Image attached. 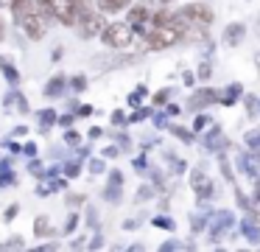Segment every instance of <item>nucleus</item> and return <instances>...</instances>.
Returning a JSON list of instances; mask_svg holds the SVG:
<instances>
[{"label": "nucleus", "instance_id": "obj_9", "mask_svg": "<svg viewBox=\"0 0 260 252\" xmlns=\"http://www.w3.org/2000/svg\"><path fill=\"white\" fill-rule=\"evenodd\" d=\"M241 34H243V25H241V22H235V25H230V28H226V37H224V42H226V45H238V39H241Z\"/></svg>", "mask_w": 260, "mask_h": 252}, {"label": "nucleus", "instance_id": "obj_6", "mask_svg": "<svg viewBox=\"0 0 260 252\" xmlns=\"http://www.w3.org/2000/svg\"><path fill=\"white\" fill-rule=\"evenodd\" d=\"M148 20H151V9L140 3V6H135V9L129 11V20H126V22H129L135 31L143 34V31H146V25H148Z\"/></svg>", "mask_w": 260, "mask_h": 252}, {"label": "nucleus", "instance_id": "obj_1", "mask_svg": "<svg viewBox=\"0 0 260 252\" xmlns=\"http://www.w3.org/2000/svg\"><path fill=\"white\" fill-rule=\"evenodd\" d=\"M101 39L109 48H129L132 39H135V28L129 22H112V25H104Z\"/></svg>", "mask_w": 260, "mask_h": 252}, {"label": "nucleus", "instance_id": "obj_14", "mask_svg": "<svg viewBox=\"0 0 260 252\" xmlns=\"http://www.w3.org/2000/svg\"><path fill=\"white\" fill-rule=\"evenodd\" d=\"M257 28H260V17H257Z\"/></svg>", "mask_w": 260, "mask_h": 252}, {"label": "nucleus", "instance_id": "obj_11", "mask_svg": "<svg viewBox=\"0 0 260 252\" xmlns=\"http://www.w3.org/2000/svg\"><path fill=\"white\" fill-rule=\"evenodd\" d=\"M59 87H62V76H56V81H51V84H48V90H45V93H48V95H51V93H59Z\"/></svg>", "mask_w": 260, "mask_h": 252}, {"label": "nucleus", "instance_id": "obj_3", "mask_svg": "<svg viewBox=\"0 0 260 252\" xmlns=\"http://www.w3.org/2000/svg\"><path fill=\"white\" fill-rule=\"evenodd\" d=\"M51 17L62 25H76L79 20V3L76 0H51Z\"/></svg>", "mask_w": 260, "mask_h": 252}, {"label": "nucleus", "instance_id": "obj_4", "mask_svg": "<svg viewBox=\"0 0 260 252\" xmlns=\"http://www.w3.org/2000/svg\"><path fill=\"white\" fill-rule=\"evenodd\" d=\"M182 17H185L187 20V25H210V22H213V9H210V6H204V3H190V6H185V9L179 11Z\"/></svg>", "mask_w": 260, "mask_h": 252}, {"label": "nucleus", "instance_id": "obj_5", "mask_svg": "<svg viewBox=\"0 0 260 252\" xmlns=\"http://www.w3.org/2000/svg\"><path fill=\"white\" fill-rule=\"evenodd\" d=\"M20 25H23L25 37L34 39V42L45 37V17H42L40 11H31V14H25L23 20H20Z\"/></svg>", "mask_w": 260, "mask_h": 252}, {"label": "nucleus", "instance_id": "obj_8", "mask_svg": "<svg viewBox=\"0 0 260 252\" xmlns=\"http://www.w3.org/2000/svg\"><path fill=\"white\" fill-rule=\"evenodd\" d=\"M132 0H98V11L101 14H115V11H120V9H126Z\"/></svg>", "mask_w": 260, "mask_h": 252}, {"label": "nucleus", "instance_id": "obj_13", "mask_svg": "<svg viewBox=\"0 0 260 252\" xmlns=\"http://www.w3.org/2000/svg\"><path fill=\"white\" fill-rule=\"evenodd\" d=\"M159 3H171V0H159Z\"/></svg>", "mask_w": 260, "mask_h": 252}, {"label": "nucleus", "instance_id": "obj_2", "mask_svg": "<svg viewBox=\"0 0 260 252\" xmlns=\"http://www.w3.org/2000/svg\"><path fill=\"white\" fill-rule=\"evenodd\" d=\"M76 25H79V34L84 39H90V37H98V34L104 31V14L101 11H92V9H87V11H81L79 14V20H76Z\"/></svg>", "mask_w": 260, "mask_h": 252}, {"label": "nucleus", "instance_id": "obj_10", "mask_svg": "<svg viewBox=\"0 0 260 252\" xmlns=\"http://www.w3.org/2000/svg\"><path fill=\"white\" fill-rule=\"evenodd\" d=\"M37 6H40L37 11H40L42 17H51V0H37Z\"/></svg>", "mask_w": 260, "mask_h": 252}, {"label": "nucleus", "instance_id": "obj_12", "mask_svg": "<svg viewBox=\"0 0 260 252\" xmlns=\"http://www.w3.org/2000/svg\"><path fill=\"white\" fill-rule=\"evenodd\" d=\"M48 233V218H37V235H45Z\"/></svg>", "mask_w": 260, "mask_h": 252}, {"label": "nucleus", "instance_id": "obj_7", "mask_svg": "<svg viewBox=\"0 0 260 252\" xmlns=\"http://www.w3.org/2000/svg\"><path fill=\"white\" fill-rule=\"evenodd\" d=\"M9 9H12V14H14V20H23L25 14H31V11H37V6L31 3V0H12L9 3Z\"/></svg>", "mask_w": 260, "mask_h": 252}]
</instances>
